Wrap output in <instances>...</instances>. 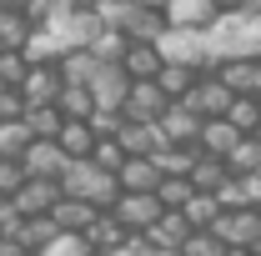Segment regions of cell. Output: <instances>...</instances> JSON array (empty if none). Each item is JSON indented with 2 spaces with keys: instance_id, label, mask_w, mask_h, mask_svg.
Instances as JSON below:
<instances>
[{
  "instance_id": "cell-1",
  "label": "cell",
  "mask_w": 261,
  "mask_h": 256,
  "mask_svg": "<svg viewBox=\"0 0 261 256\" xmlns=\"http://www.w3.org/2000/svg\"><path fill=\"white\" fill-rule=\"evenodd\" d=\"M40 31L56 40V50H86L91 40H96L100 31V15H96V5H75V0H56V10L45 15V25Z\"/></svg>"
},
{
  "instance_id": "cell-2",
  "label": "cell",
  "mask_w": 261,
  "mask_h": 256,
  "mask_svg": "<svg viewBox=\"0 0 261 256\" xmlns=\"http://www.w3.org/2000/svg\"><path fill=\"white\" fill-rule=\"evenodd\" d=\"M61 196H75V201H91L96 211H111V206H116V196H121V181H116L111 171H100L91 156H81V161H65V171H61Z\"/></svg>"
},
{
  "instance_id": "cell-3",
  "label": "cell",
  "mask_w": 261,
  "mask_h": 256,
  "mask_svg": "<svg viewBox=\"0 0 261 256\" xmlns=\"http://www.w3.org/2000/svg\"><path fill=\"white\" fill-rule=\"evenodd\" d=\"M96 15L100 25H111V31H121L126 40H161L166 31V15L161 10H151V5H141V0H96Z\"/></svg>"
},
{
  "instance_id": "cell-4",
  "label": "cell",
  "mask_w": 261,
  "mask_h": 256,
  "mask_svg": "<svg viewBox=\"0 0 261 256\" xmlns=\"http://www.w3.org/2000/svg\"><path fill=\"white\" fill-rule=\"evenodd\" d=\"M156 45H161L166 61H176V65H196L201 75H211V70H206V31H181V25H166Z\"/></svg>"
},
{
  "instance_id": "cell-5",
  "label": "cell",
  "mask_w": 261,
  "mask_h": 256,
  "mask_svg": "<svg viewBox=\"0 0 261 256\" xmlns=\"http://www.w3.org/2000/svg\"><path fill=\"white\" fill-rule=\"evenodd\" d=\"M161 211H166V206L156 201V191H121V196H116V206H111V216L126 226L130 236H141Z\"/></svg>"
},
{
  "instance_id": "cell-6",
  "label": "cell",
  "mask_w": 261,
  "mask_h": 256,
  "mask_svg": "<svg viewBox=\"0 0 261 256\" xmlns=\"http://www.w3.org/2000/svg\"><path fill=\"white\" fill-rule=\"evenodd\" d=\"M211 231L221 236V246H251L261 236V211L256 206H226V211L211 221Z\"/></svg>"
},
{
  "instance_id": "cell-7",
  "label": "cell",
  "mask_w": 261,
  "mask_h": 256,
  "mask_svg": "<svg viewBox=\"0 0 261 256\" xmlns=\"http://www.w3.org/2000/svg\"><path fill=\"white\" fill-rule=\"evenodd\" d=\"M181 100L191 106L201 121H211V116H226V106H231L236 96H231V86L221 81V75H201V81H196V86H191Z\"/></svg>"
},
{
  "instance_id": "cell-8",
  "label": "cell",
  "mask_w": 261,
  "mask_h": 256,
  "mask_svg": "<svg viewBox=\"0 0 261 256\" xmlns=\"http://www.w3.org/2000/svg\"><path fill=\"white\" fill-rule=\"evenodd\" d=\"M91 86V96H96V106H126V91H130V75L121 70V61H100L96 65V75L86 81Z\"/></svg>"
},
{
  "instance_id": "cell-9",
  "label": "cell",
  "mask_w": 261,
  "mask_h": 256,
  "mask_svg": "<svg viewBox=\"0 0 261 256\" xmlns=\"http://www.w3.org/2000/svg\"><path fill=\"white\" fill-rule=\"evenodd\" d=\"M56 201H61V181H40V176H25V186L10 196V206L20 216H50Z\"/></svg>"
},
{
  "instance_id": "cell-10",
  "label": "cell",
  "mask_w": 261,
  "mask_h": 256,
  "mask_svg": "<svg viewBox=\"0 0 261 256\" xmlns=\"http://www.w3.org/2000/svg\"><path fill=\"white\" fill-rule=\"evenodd\" d=\"M166 106H171V96H166L156 81H130V91H126V121H156Z\"/></svg>"
},
{
  "instance_id": "cell-11",
  "label": "cell",
  "mask_w": 261,
  "mask_h": 256,
  "mask_svg": "<svg viewBox=\"0 0 261 256\" xmlns=\"http://www.w3.org/2000/svg\"><path fill=\"white\" fill-rule=\"evenodd\" d=\"M81 236H86V246H91V256H106V251H126L130 241H136V236H130V231H126L121 221H116L111 211H100V216H96L91 226H86Z\"/></svg>"
},
{
  "instance_id": "cell-12",
  "label": "cell",
  "mask_w": 261,
  "mask_h": 256,
  "mask_svg": "<svg viewBox=\"0 0 261 256\" xmlns=\"http://www.w3.org/2000/svg\"><path fill=\"white\" fill-rule=\"evenodd\" d=\"M65 161H70V156H65L56 141H31V146L20 151V166H25V176H40V181H61Z\"/></svg>"
},
{
  "instance_id": "cell-13",
  "label": "cell",
  "mask_w": 261,
  "mask_h": 256,
  "mask_svg": "<svg viewBox=\"0 0 261 256\" xmlns=\"http://www.w3.org/2000/svg\"><path fill=\"white\" fill-rule=\"evenodd\" d=\"M191 236V221L181 216V211H161L156 221L141 231V241L146 246H156V251H181V241Z\"/></svg>"
},
{
  "instance_id": "cell-14",
  "label": "cell",
  "mask_w": 261,
  "mask_h": 256,
  "mask_svg": "<svg viewBox=\"0 0 261 256\" xmlns=\"http://www.w3.org/2000/svg\"><path fill=\"white\" fill-rule=\"evenodd\" d=\"M116 141L126 146V156H156L161 146H171L161 121H126V126L116 131Z\"/></svg>"
},
{
  "instance_id": "cell-15",
  "label": "cell",
  "mask_w": 261,
  "mask_h": 256,
  "mask_svg": "<svg viewBox=\"0 0 261 256\" xmlns=\"http://www.w3.org/2000/svg\"><path fill=\"white\" fill-rule=\"evenodd\" d=\"M156 121H161V131H166L171 146H196V136H201V116H196L186 100H171Z\"/></svg>"
},
{
  "instance_id": "cell-16",
  "label": "cell",
  "mask_w": 261,
  "mask_h": 256,
  "mask_svg": "<svg viewBox=\"0 0 261 256\" xmlns=\"http://www.w3.org/2000/svg\"><path fill=\"white\" fill-rule=\"evenodd\" d=\"M211 75H221L231 86V96H256L261 91V56H236V61H221Z\"/></svg>"
},
{
  "instance_id": "cell-17",
  "label": "cell",
  "mask_w": 261,
  "mask_h": 256,
  "mask_svg": "<svg viewBox=\"0 0 261 256\" xmlns=\"http://www.w3.org/2000/svg\"><path fill=\"white\" fill-rule=\"evenodd\" d=\"M61 70H56V61L50 65H31L25 70V81H20V96H25V106H50V100L61 96Z\"/></svg>"
},
{
  "instance_id": "cell-18",
  "label": "cell",
  "mask_w": 261,
  "mask_h": 256,
  "mask_svg": "<svg viewBox=\"0 0 261 256\" xmlns=\"http://www.w3.org/2000/svg\"><path fill=\"white\" fill-rule=\"evenodd\" d=\"M166 25H181V31H206L221 10L211 5V0H166Z\"/></svg>"
},
{
  "instance_id": "cell-19",
  "label": "cell",
  "mask_w": 261,
  "mask_h": 256,
  "mask_svg": "<svg viewBox=\"0 0 261 256\" xmlns=\"http://www.w3.org/2000/svg\"><path fill=\"white\" fill-rule=\"evenodd\" d=\"M161 65H166V56H161V45H151V40H130L126 56H121V70L130 81H156Z\"/></svg>"
},
{
  "instance_id": "cell-20",
  "label": "cell",
  "mask_w": 261,
  "mask_h": 256,
  "mask_svg": "<svg viewBox=\"0 0 261 256\" xmlns=\"http://www.w3.org/2000/svg\"><path fill=\"white\" fill-rule=\"evenodd\" d=\"M116 181H121V191H156L161 186V166H156V156H126Z\"/></svg>"
},
{
  "instance_id": "cell-21",
  "label": "cell",
  "mask_w": 261,
  "mask_h": 256,
  "mask_svg": "<svg viewBox=\"0 0 261 256\" xmlns=\"http://www.w3.org/2000/svg\"><path fill=\"white\" fill-rule=\"evenodd\" d=\"M241 141V131L231 126L226 116H211V121H201V136H196V146H201V156H221L226 161V151Z\"/></svg>"
},
{
  "instance_id": "cell-22",
  "label": "cell",
  "mask_w": 261,
  "mask_h": 256,
  "mask_svg": "<svg viewBox=\"0 0 261 256\" xmlns=\"http://www.w3.org/2000/svg\"><path fill=\"white\" fill-rule=\"evenodd\" d=\"M96 216H100L96 206H91V201H75V196H61V201L50 206V221L61 226V231H75V236L96 221Z\"/></svg>"
},
{
  "instance_id": "cell-23",
  "label": "cell",
  "mask_w": 261,
  "mask_h": 256,
  "mask_svg": "<svg viewBox=\"0 0 261 256\" xmlns=\"http://www.w3.org/2000/svg\"><path fill=\"white\" fill-rule=\"evenodd\" d=\"M216 201H221V211L226 206H261V171L256 176H226V186L216 191Z\"/></svg>"
},
{
  "instance_id": "cell-24",
  "label": "cell",
  "mask_w": 261,
  "mask_h": 256,
  "mask_svg": "<svg viewBox=\"0 0 261 256\" xmlns=\"http://www.w3.org/2000/svg\"><path fill=\"white\" fill-rule=\"evenodd\" d=\"M226 161L221 156H196V166H191V176H186V181H191V191H221V186H226Z\"/></svg>"
},
{
  "instance_id": "cell-25",
  "label": "cell",
  "mask_w": 261,
  "mask_h": 256,
  "mask_svg": "<svg viewBox=\"0 0 261 256\" xmlns=\"http://www.w3.org/2000/svg\"><path fill=\"white\" fill-rule=\"evenodd\" d=\"M56 146H61L70 161L91 156V146H96V131H91V121H65V126L56 131Z\"/></svg>"
},
{
  "instance_id": "cell-26",
  "label": "cell",
  "mask_w": 261,
  "mask_h": 256,
  "mask_svg": "<svg viewBox=\"0 0 261 256\" xmlns=\"http://www.w3.org/2000/svg\"><path fill=\"white\" fill-rule=\"evenodd\" d=\"M20 121H25V131H31L35 141H56V131L65 126V116H61V106H56V100H50V106H25V116H20Z\"/></svg>"
},
{
  "instance_id": "cell-27",
  "label": "cell",
  "mask_w": 261,
  "mask_h": 256,
  "mask_svg": "<svg viewBox=\"0 0 261 256\" xmlns=\"http://www.w3.org/2000/svg\"><path fill=\"white\" fill-rule=\"evenodd\" d=\"M56 236H61V226L50 221V216H25V221H20V231H15V241H20L31 256H35V251H45Z\"/></svg>"
},
{
  "instance_id": "cell-28",
  "label": "cell",
  "mask_w": 261,
  "mask_h": 256,
  "mask_svg": "<svg viewBox=\"0 0 261 256\" xmlns=\"http://www.w3.org/2000/svg\"><path fill=\"white\" fill-rule=\"evenodd\" d=\"M196 81H201V70H196V65H176V61H166L161 70H156V86H161L171 100H181V96L196 86Z\"/></svg>"
},
{
  "instance_id": "cell-29",
  "label": "cell",
  "mask_w": 261,
  "mask_h": 256,
  "mask_svg": "<svg viewBox=\"0 0 261 256\" xmlns=\"http://www.w3.org/2000/svg\"><path fill=\"white\" fill-rule=\"evenodd\" d=\"M226 171L231 176H256L261 171V141L256 136H241V141L226 151Z\"/></svg>"
},
{
  "instance_id": "cell-30",
  "label": "cell",
  "mask_w": 261,
  "mask_h": 256,
  "mask_svg": "<svg viewBox=\"0 0 261 256\" xmlns=\"http://www.w3.org/2000/svg\"><path fill=\"white\" fill-rule=\"evenodd\" d=\"M31 15L25 10H0V50H25V40H31Z\"/></svg>"
},
{
  "instance_id": "cell-31",
  "label": "cell",
  "mask_w": 261,
  "mask_h": 256,
  "mask_svg": "<svg viewBox=\"0 0 261 256\" xmlns=\"http://www.w3.org/2000/svg\"><path fill=\"white\" fill-rule=\"evenodd\" d=\"M65 121H91V111H96V96H91V86H61V96H56Z\"/></svg>"
},
{
  "instance_id": "cell-32",
  "label": "cell",
  "mask_w": 261,
  "mask_h": 256,
  "mask_svg": "<svg viewBox=\"0 0 261 256\" xmlns=\"http://www.w3.org/2000/svg\"><path fill=\"white\" fill-rule=\"evenodd\" d=\"M96 56H91V50H65L61 61H56V70H61V81L65 86H86V81H91V75H96Z\"/></svg>"
},
{
  "instance_id": "cell-33",
  "label": "cell",
  "mask_w": 261,
  "mask_h": 256,
  "mask_svg": "<svg viewBox=\"0 0 261 256\" xmlns=\"http://www.w3.org/2000/svg\"><path fill=\"white\" fill-rule=\"evenodd\" d=\"M181 216L191 221V231H206V226L221 216V201H216L211 191H191V196H186V206H181Z\"/></svg>"
},
{
  "instance_id": "cell-34",
  "label": "cell",
  "mask_w": 261,
  "mask_h": 256,
  "mask_svg": "<svg viewBox=\"0 0 261 256\" xmlns=\"http://www.w3.org/2000/svg\"><path fill=\"white\" fill-rule=\"evenodd\" d=\"M196 156H201V146H161L156 166H161V176H191Z\"/></svg>"
},
{
  "instance_id": "cell-35",
  "label": "cell",
  "mask_w": 261,
  "mask_h": 256,
  "mask_svg": "<svg viewBox=\"0 0 261 256\" xmlns=\"http://www.w3.org/2000/svg\"><path fill=\"white\" fill-rule=\"evenodd\" d=\"M226 121L241 131V136H256V131H261V100L256 96H236L226 106Z\"/></svg>"
},
{
  "instance_id": "cell-36",
  "label": "cell",
  "mask_w": 261,
  "mask_h": 256,
  "mask_svg": "<svg viewBox=\"0 0 261 256\" xmlns=\"http://www.w3.org/2000/svg\"><path fill=\"white\" fill-rule=\"evenodd\" d=\"M35 136L25 131V121H0V161H20V151Z\"/></svg>"
},
{
  "instance_id": "cell-37",
  "label": "cell",
  "mask_w": 261,
  "mask_h": 256,
  "mask_svg": "<svg viewBox=\"0 0 261 256\" xmlns=\"http://www.w3.org/2000/svg\"><path fill=\"white\" fill-rule=\"evenodd\" d=\"M126 35L121 31H111V25H100L96 31V40H91V45H86V50H91V56H96V61H121V56H126Z\"/></svg>"
},
{
  "instance_id": "cell-38",
  "label": "cell",
  "mask_w": 261,
  "mask_h": 256,
  "mask_svg": "<svg viewBox=\"0 0 261 256\" xmlns=\"http://www.w3.org/2000/svg\"><path fill=\"white\" fill-rule=\"evenodd\" d=\"M91 161H96L100 171H111V176H116V171L126 166V146H121L116 136H96V146H91Z\"/></svg>"
},
{
  "instance_id": "cell-39",
  "label": "cell",
  "mask_w": 261,
  "mask_h": 256,
  "mask_svg": "<svg viewBox=\"0 0 261 256\" xmlns=\"http://www.w3.org/2000/svg\"><path fill=\"white\" fill-rule=\"evenodd\" d=\"M186 196H191V181H186V176H161L156 201H161L166 211H181V206H186Z\"/></svg>"
},
{
  "instance_id": "cell-40",
  "label": "cell",
  "mask_w": 261,
  "mask_h": 256,
  "mask_svg": "<svg viewBox=\"0 0 261 256\" xmlns=\"http://www.w3.org/2000/svg\"><path fill=\"white\" fill-rule=\"evenodd\" d=\"M226 246H221V236L206 226V231H191L186 241H181V256H221Z\"/></svg>"
},
{
  "instance_id": "cell-41",
  "label": "cell",
  "mask_w": 261,
  "mask_h": 256,
  "mask_svg": "<svg viewBox=\"0 0 261 256\" xmlns=\"http://www.w3.org/2000/svg\"><path fill=\"white\" fill-rule=\"evenodd\" d=\"M25 70H31V61L20 50H0V86H20Z\"/></svg>"
},
{
  "instance_id": "cell-42",
  "label": "cell",
  "mask_w": 261,
  "mask_h": 256,
  "mask_svg": "<svg viewBox=\"0 0 261 256\" xmlns=\"http://www.w3.org/2000/svg\"><path fill=\"white\" fill-rule=\"evenodd\" d=\"M121 126H126V111H116V106H96L91 111V131L96 136H116Z\"/></svg>"
},
{
  "instance_id": "cell-43",
  "label": "cell",
  "mask_w": 261,
  "mask_h": 256,
  "mask_svg": "<svg viewBox=\"0 0 261 256\" xmlns=\"http://www.w3.org/2000/svg\"><path fill=\"white\" fill-rule=\"evenodd\" d=\"M25 186V166L20 161H0V196H15Z\"/></svg>"
},
{
  "instance_id": "cell-44",
  "label": "cell",
  "mask_w": 261,
  "mask_h": 256,
  "mask_svg": "<svg viewBox=\"0 0 261 256\" xmlns=\"http://www.w3.org/2000/svg\"><path fill=\"white\" fill-rule=\"evenodd\" d=\"M25 116V96H20V86H5L0 91V121H20Z\"/></svg>"
},
{
  "instance_id": "cell-45",
  "label": "cell",
  "mask_w": 261,
  "mask_h": 256,
  "mask_svg": "<svg viewBox=\"0 0 261 256\" xmlns=\"http://www.w3.org/2000/svg\"><path fill=\"white\" fill-rule=\"evenodd\" d=\"M20 221H25V216H20L10 201H0V236H15V231H20Z\"/></svg>"
},
{
  "instance_id": "cell-46",
  "label": "cell",
  "mask_w": 261,
  "mask_h": 256,
  "mask_svg": "<svg viewBox=\"0 0 261 256\" xmlns=\"http://www.w3.org/2000/svg\"><path fill=\"white\" fill-rule=\"evenodd\" d=\"M0 256H31V251H25L15 236H0Z\"/></svg>"
},
{
  "instance_id": "cell-47",
  "label": "cell",
  "mask_w": 261,
  "mask_h": 256,
  "mask_svg": "<svg viewBox=\"0 0 261 256\" xmlns=\"http://www.w3.org/2000/svg\"><path fill=\"white\" fill-rule=\"evenodd\" d=\"M221 256H251V246H226Z\"/></svg>"
},
{
  "instance_id": "cell-48",
  "label": "cell",
  "mask_w": 261,
  "mask_h": 256,
  "mask_svg": "<svg viewBox=\"0 0 261 256\" xmlns=\"http://www.w3.org/2000/svg\"><path fill=\"white\" fill-rule=\"evenodd\" d=\"M20 5H25V0H0V10H20Z\"/></svg>"
},
{
  "instance_id": "cell-49",
  "label": "cell",
  "mask_w": 261,
  "mask_h": 256,
  "mask_svg": "<svg viewBox=\"0 0 261 256\" xmlns=\"http://www.w3.org/2000/svg\"><path fill=\"white\" fill-rule=\"evenodd\" d=\"M211 5H216V10H236V0H211Z\"/></svg>"
},
{
  "instance_id": "cell-50",
  "label": "cell",
  "mask_w": 261,
  "mask_h": 256,
  "mask_svg": "<svg viewBox=\"0 0 261 256\" xmlns=\"http://www.w3.org/2000/svg\"><path fill=\"white\" fill-rule=\"evenodd\" d=\"M141 5H151V10H166V0H141Z\"/></svg>"
},
{
  "instance_id": "cell-51",
  "label": "cell",
  "mask_w": 261,
  "mask_h": 256,
  "mask_svg": "<svg viewBox=\"0 0 261 256\" xmlns=\"http://www.w3.org/2000/svg\"><path fill=\"white\" fill-rule=\"evenodd\" d=\"M251 256H261V236H256V241H251Z\"/></svg>"
},
{
  "instance_id": "cell-52",
  "label": "cell",
  "mask_w": 261,
  "mask_h": 256,
  "mask_svg": "<svg viewBox=\"0 0 261 256\" xmlns=\"http://www.w3.org/2000/svg\"><path fill=\"white\" fill-rule=\"evenodd\" d=\"M0 201H10V196H0Z\"/></svg>"
},
{
  "instance_id": "cell-53",
  "label": "cell",
  "mask_w": 261,
  "mask_h": 256,
  "mask_svg": "<svg viewBox=\"0 0 261 256\" xmlns=\"http://www.w3.org/2000/svg\"><path fill=\"white\" fill-rule=\"evenodd\" d=\"M256 141H261V131H256Z\"/></svg>"
},
{
  "instance_id": "cell-54",
  "label": "cell",
  "mask_w": 261,
  "mask_h": 256,
  "mask_svg": "<svg viewBox=\"0 0 261 256\" xmlns=\"http://www.w3.org/2000/svg\"><path fill=\"white\" fill-rule=\"evenodd\" d=\"M256 100H261V91H256Z\"/></svg>"
},
{
  "instance_id": "cell-55",
  "label": "cell",
  "mask_w": 261,
  "mask_h": 256,
  "mask_svg": "<svg viewBox=\"0 0 261 256\" xmlns=\"http://www.w3.org/2000/svg\"><path fill=\"white\" fill-rule=\"evenodd\" d=\"M256 211H261V206H256Z\"/></svg>"
}]
</instances>
